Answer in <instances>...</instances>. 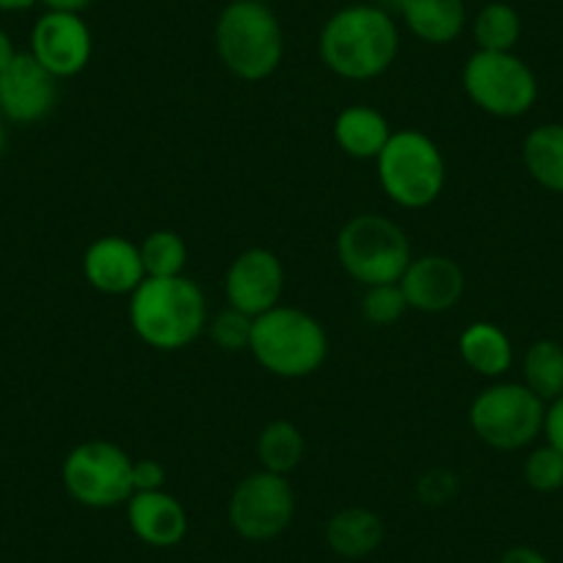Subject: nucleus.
<instances>
[{
  "label": "nucleus",
  "instance_id": "29",
  "mask_svg": "<svg viewBox=\"0 0 563 563\" xmlns=\"http://www.w3.org/2000/svg\"><path fill=\"white\" fill-rule=\"evenodd\" d=\"M459 489H462V484H459V475L451 473V470L445 467H434L429 470V473H422L420 481H417V497H420V503H426V506H448L451 500H456Z\"/></svg>",
  "mask_w": 563,
  "mask_h": 563
},
{
  "label": "nucleus",
  "instance_id": "31",
  "mask_svg": "<svg viewBox=\"0 0 563 563\" xmlns=\"http://www.w3.org/2000/svg\"><path fill=\"white\" fill-rule=\"evenodd\" d=\"M541 434L547 437V442H550L552 448H558V451L563 453V395H558L555 400L547 404L544 431H541Z\"/></svg>",
  "mask_w": 563,
  "mask_h": 563
},
{
  "label": "nucleus",
  "instance_id": "18",
  "mask_svg": "<svg viewBox=\"0 0 563 563\" xmlns=\"http://www.w3.org/2000/svg\"><path fill=\"white\" fill-rule=\"evenodd\" d=\"M384 519L376 511L362 506L343 508L334 514L327 522V544L334 555L345 558V561H362V558L373 555L384 541Z\"/></svg>",
  "mask_w": 563,
  "mask_h": 563
},
{
  "label": "nucleus",
  "instance_id": "33",
  "mask_svg": "<svg viewBox=\"0 0 563 563\" xmlns=\"http://www.w3.org/2000/svg\"><path fill=\"white\" fill-rule=\"evenodd\" d=\"M40 3L47 9V12L80 14V12H86V9H89L95 0H40Z\"/></svg>",
  "mask_w": 563,
  "mask_h": 563
},
{
  "label": "nucleus",
  "instance_id": "19",
  "mask_svg": "<svg viewBox=\"0 0 563 563\" xmlns=\"http://www.w3.org/2000/svg\"><path fill=\"white\" fill-rule=\"evenodd\" d=\"M393 128L382 111L371 106H349L334 119V141L349 158L376 161L387 147Z\"/></svg>",
  "mask_w": 563,
  "mask_h": 563
},
{
  "label": "nucleus",
  "instance_id": "3",
  "mask_svg": "<svg viewBox=\"0 0 563 563\" xmlns=\"http://www.w3.org/2000/svg\"><path fill=\"white\" fill-rule=\"evenodd\" d=\"M216 53L235 78L260 84L279 69L285 36L271 3L230 0L213 29Z\"/></svg>",
  "mask_w": 563,
  "mask_h": 563
},
{
  "label": "nucleus",
  "instance_id": "30",
  "mask_svg": "<svg viewBox=\"0 0 563 563\" xmlns=\"http://www.w3.org/2000/svg\"><path fill=\"white\" fill-rule=\"evenodd\" d=\"M164 486H166V467L158 462V459H141V462H133L135 492H158L164 489Z\"/></svg>",
  "mask_w": 563,
  "mask_h": 563
},
{
  "label": "nucleus",
  "instance_id": "10",
  "mask_svg": "<svg viewBox=\"0 0 563 563\" xmlns=\"http://www.w3.org/2000/svg\"><path fill=\"white\" fill-rule=\"evenodd\" d=\"M294 514L296 492L288 475L268 470L246 475L227 503V522L243 541H274L290 528Z\"/></svg>",
  "mask_w": 563,
  "mask_h": 563
},
{
  "label": "nucleus",
  "instance_id": "15",
  "mask_svg": "<svg viewBox=\"0 0 563 563\" xmlns=\"http://www.w3.org/2000/svg\"><path fill=\"white\" fill-rule=\"evenodd\" d=\"M84 276L91 288L108 296H128L147 279L141 252L128 238H97L84 254Z\"/></svg>",
  "mask_w": 563,
  "mask_h": 563
},
{
  "label": "nucleus",
  "instance_id": "21",
  "mask_svg": "<svg viewBox=\"0 0 563 563\" xmlns=\"http://www.w3.org/2000/svg\"><path fill=\"white\" fill-rule=\"evenodd\" d=\"M528 175L544 191L563 194V122H547L530 130L522 144Z\"/></svg>",
  "mask_w": 563,
  "mask_h": 563
},
{
  "label": "nucleus",
  "instance_id": "24",
  "mask_svg": "<svg viewBox=\"0 0 563 563\" xmlns=\"http://www.w3.org/2000/svg\"><path fill=\"white\" fill-rule=\"evenodd\" d=\"M522 36V18L511 3L492 0L473 18V40L478 51L514 53Z\"/></svg>",
  "mask_w": 563,
  "mask_h": 563
},
{
  "label": "nucleus",
  "instance_id": "5",
  "mask_svg": "<svg viewBox=\"0 0 563 563\" xmlns=\"http://www.w3.org/2000/svg\"><path fill=\"white\" fill-rule=\"evenodd\" d=\"M376 169L389 202L406 210L434 205L448 177L440 147L420 130H393L387 147L376 158Z\"/></svg>",
  "mask_w": 563,
  "mask_h": 563
},
{
  "label": "nucleus",
  "instance_id": "8",
  "mask_svg": "<svg viewBox=\"0 0 563 563\" xmlns=\"http://www.w3.org/2000/svg\"><path fill=\"white\" fill-rule=\"evenodd\" d=\"M462 84L481 111L500 119L525 117L539 100V80L517 53L475 51L462 69Z\"/></svg>",
  "mask_w": 563,
  "mask_h": 563
},
{
  "label": "nucleus",
  "instance_id": "37",
  "mask_svg": "<svg viewBox=\"0 0 563 563\" xmlns=\"http://www.w3.org/2000/svg\"><path fill=\"white\" fill-rule=\"evenodd\" d=\"M260 3H274V0H260Z\"/></svg>",
  "mask_w": 563,
  "mask_h": 563
},
{
  "label": "nucleus",
  "instance_id": "36",
  "mask_svg": "<svg viewBox=\"0 0 563 563\" xmlns=\"http://www.w3.org/2000/svg\"><path fill=\"white\" fill-rule=\"evenodd\" d=\"M7 153V128H3V117H0V158Z\"/></svg>",
  "mask_w": 563,
  "mask_h": 563
},
{
  "label": "nucleus",
  "instance_id": "34",
  "mask_svg": "<svg viewBox=\"0 0 563 563\" xmlns=\"http://www.w3.org/2000/svg\"><path fill=\"white\" fill-rule=\"evenodd\" d=\"M14 56H18V51H14V42L12 36L7 34V31L0 29V73L9 67V64L14 62Z\"/></svg>",
  "mask_w": 563,
  "mask_h": 563
},
{
  "label": "nucleus",
  "instance_id": "6",
  "mask_svg": "<svg viewBox=\"0 0 563 563\" xmlns=\"http://www.w3.org/2000/svg\"><path fill=\"white\" fill-rule=\"evenodd\" d=\"M338 260L345 274L365 288L400 282L411 263L406 232L378 213L354 216L338 235Z\"/></svg>",
  "mask_w": 563,
  "mask_h": 563
},
{
  "label": "nucleus",
  "instance_id": "12",
  "mask_svg": "<svg viewBox=\"0 0 563 563\" xmlns=\"http://www.w3.org/2000/svg\"><path fill=\"white\" fill-rule=\"evenodd\" d=\"M285 290V268L271 249H246L230 263L224 276L227 305L260 318L279 307Z\"/></svg>",
  "mask_w": 563,
  "mask_h": 563
},
{
  "label": "nucleus",
  "instance_id": "14",
  "mask_svg": "<svg viewBox=\"0 0 563 563\" xmlns=\"http://www.w3.org/2000/svg\"><path fill=\"white\" fill-rule=\"evenodd\" d=\"M398 285L406 296V305L420 312L453 310L467 288L464 271L459 268L456 260L445 257V254L411 257Z\"/></svg>",
  "mask_w": 563,
  "mask_h": 563
},
{
  "label": "nucleus",
  "instance_id": "11",
  "mask_svg": "<svg viewBox=\"0 0 563 563\" xmlns=\"http://www.w3.org/2000/svg\"><path fill=\"white\" fill-rule=\"evenodd\" d=\"M91 29L80 14L45 12L31 29L29 53L58 80L84 73L91 62Z\"/></svg>",
  "mask_w": 563,
  "mask_h": 563
},
{
  "label": "nucleus",
  "instance_id": "1",
  "mask_svg": "<svg viewBox=\"0 0 563 563\" xmlns=\"http://www.w3.org/2000/svg\"><path fill=\"white\" fill-rule=\"evenodd\" d=\"M400 51V34L384 7L351 3L323 23L318 56L343 80H373L387 73Z\"/></svg>",
  "mask_w": 563,
  "mask_h": 563
},
{
  "label": "nucleus",
  "instance_id": "32",
  "mask_svg": "<svg viewBox=\"0 0 563 563\" xmlns=\"http://www.w3.org/2000/svg\"><path fill=\"white\" fill-rule=\"evenodd\" d=\"M500 563H550V558H547L541 550H536V547L514 544L503 552Z\"/></svg>",
  "mask_w": 563,
  "mask_h": 563
},
{
  "label": "nucleus",
  "instance_id": "22",
  "mask_svg": "<svg viewBox=\"0 0 563 563\" xmlns=\"http://www.w3.org/2000/svg\"><path fill=\"white\" fill-rule=\"evenodd\" d=\"M307 453V442L301 429L290 420L268 422L257 437L260 467L276 475L294 473Z\"/></svg>",
  "mask_w": 563,
  "mask_h": 563
},
{
  "label": "nucleus",
  "instance_id": "20",
  "mask_svg": "<svg viewBox=\"0 0 563 563\" xmlns=\"http://www.w3.org/2000/svg\"><path fill=\"white\" fill-rule=\"evenodd\" d=\"M459 354L464 365L478 376L500 378L514 365V345L508 334L497 323L475 321L459 338Z\"/></svg>",
  "mask_w": 563,
  "mask_h": 563
},
{
  "label": "nucleus",
  "instance_id": "4",
  "mask_svg": "<svg viewBox=\"0 0 563 563\" xmlns=\"http://www.w3.org/2000/svg\"><path fill=\"white\" fill-rule=\"evenodd\" d=\"M249 351L274 376L305 378L327 362L329 338L321 321L310 312L279 305L254 318Z\"/></svg>",
  "mask_w": 563,
  "mask_h": 563
},
{
  "label": "nucleus",
  "instance_id": "23",
  "mask_svg": "<svg viewBox=\"0 0 563 563\" xmlns=\"http://www.w3.org/2000/svg\"><path fill=\"white\" fill-rule=\"evenodd\" d=\"M525 387L539 395L544 404L563 395V345L558 340H536L522 360Z\"/></svg>",
  "mask_w": 563,
  "mask_h": 563
},
{
  "label": "nucleus",
  "instance_id": "26",
  "mask_svg": "<svg viewBox=\"0 0 563 563\" xmlns=\"http://www.w3.org/2000/svg\"><path fill=\"white\" fill-rule=\"evenodd\" d=\"M522 473L530 489L552 495V492L563 489V453L547 442V445L528 453Z\"/></svg>",
  "mask_w": 563,
  "mask_h": 563
},
{
  "label": "nucleus",
  "instance_id": "13",
  "mask_svg": "<svg viewBox=\"0 0 563 563\" xmlns=\"http://www.w3.org/2000/svg\"><path fill=\"white\" fill-rule=\"evenodd\" d=\"M58 102V78H53L31 53H18L0 73V117L14 124H34L51 117Z\"/></svg>",
  "mask_w": 563,
  "mask_h": 563
},
{
  "label": "nucleus",
  "instance_id": "25",
  "mask_svg": "<svg viewBox=\"0 0 563 563\" xmlns=\"http://www.w3.org/2000/svg\"><path fill=\"white\" fill-rule=\"evenodd\" d=\"M144 274L150 279H166V276H183L188 263V246L177 232L155 230L150 232L139 246Z\"/></svg>",
  "mask_w": 563,
  "mask_h": 563
},
{
  "label": "nucleus",
  "instance_id": "35",
  "mask_svg": "<svg viewBox=\"0 0 563 563\" xmlns=\"http://www.w3.org/2000/svg\"><path fill=\"white\" fill-rule=\"evenodd\" d=\"M40 0H0V12L18 14V12H31Z\"/></svg>",
  "mask_w": 563,
  "mask_h": 563
},
{
  "label": "nucleus",
  "instance_id": "9",
  "mask_svg": "<svg viewBox=\"0 0 563 563\" xmlns=\"http://www.w3.org/2000/svg\"><path fill=\"white\" fill-rule=\"evenodd\" d=\"M67 495L86 508H117L133 497V459L106 440L80 442L62 464Z\"/></svg>",
  "mask_w": 563,
  "mask_h": 563
},
{
  "label": "nucleus",
  "instance_id": "7",
  "mask_svg": "<svg viewBox=\"0 0 563 563\" xmlns=\"http://www.w3.org/2000/svg\"><path fill=\"white\" fill-rule=\"evenodd\" d=\"M547 404L519 382L481 389L470 406V429L495 451H522L544 431Z\"/></svg>",
  "mask_w": 563,
  "mask_h": 563
},
{
  "label": "nucleus",
  "instance_id": "17",
  "mask_svg": "<svg viewBox=\"0 0 563 563\" xmlns=\"http://www.w3.org/2000/svg\"><path fill=\"white\" fill-rule=\"evenodd\" d=\"M400 20L426 45H451L467 25L464 0H395Z\"/></svg>",
  "mask_w": 563,
  "mask_h": 563
},
{
  "label": "nucleus",
  "instance_id": "28",
  "mask_svg": "<svg viewBox=\"0 0 563 563\" xmlns=\"http://www.w3.org/2000/svg\"><path fill=\"white\" fill-rule=\"evenodd\" d=\"M252 332H254V318L246 316L241 310H221L219 316L210 321V338L219 345L221 351H249L252 345Z\"/></svg>",
  "mask_w": 563,
  "mask_h": 563
},
{
  "label": "nucleus",
  "instance_id": "16",
  "mask_svg": "<svg viewBox=\"0 0 563 563\" xmlns=\"http://www.w3.org/2000/svg\"><path fill=\"white\" fill-rule=\"evenodd\" d=\"M128 525L147 547H177L188 533V514L169 492H135L128 503Z\"/></svg>",
  "mask_w": 563,
  "mask_h": 563
},
{
  "label": "nucleus",
  "instance_id": "2",
  "mask_svg": "<svg viewBox=\"0 0 563 563\" xmlns=\"http://www.w3.org/2000/svg\"><path fill=\"white\" fill-rule=\"evenodd\" d=\"M130 327L150 349L180 351L208 327V299L188 276H147L130 294Z\"/></svg>",
  "mask_w": 563,
  "mask_h": 563
},
{
  "label": "nucleus",
  "instance_id": "27",
  "mask_svg": "<svg viewBox=\"0 0 563 563\" xmlns=\"http://www.w3.org/2000/svg\"><path fill=\"white\" fill-rule=\"evenodd\" d=\"M406 310H409V305H406V296L398 282H393V285H373L362 296V318L373 323V327L398 323Z\"/></svg>",
  "mask_w": 563,
  "mask_h": 563
}]
</instances>
